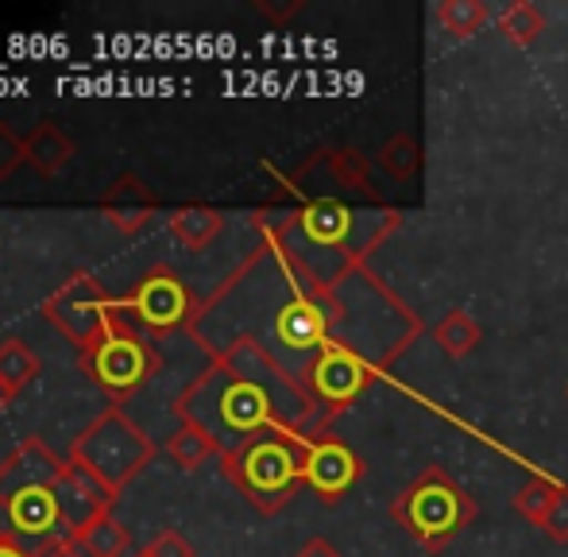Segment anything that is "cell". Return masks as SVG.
Listing matches in <instances>:
<instances>
[{
	"mask_svg": "<svg viewBox=\"0 0 568 557\" xmlns=\"http://www.w3.org/2000/svg\"><path fill=\"white\" fill-rule=\"evenodd\" d=\"M190 333L210 348V356L236 341H252L306 387L329 345H348L379 368H390L395 356L414 345L422 322L367 267L337 286H325L283 249L260 241L221 291L202 302Z\"/></svg>",
	"mask_w": 568,
	"mask_h": 557,
	"instance_id": "1",
	"label": "cell"
},
{
	"mask_svg": "<svg viewBox=\"0 0 568 557\" xmlns=\"http://www.w3.org/2000/svg\"><path fill=\"white\" fill-rule=\"evenodd\" d=\"M182 422L197 426L217 442L221 457L236 453L267 429H294L310 437L325 434V418L310 392L286 376L252 341L221 348L210 368L174 399Z\"/></svg>",
	"mask_w": 568,
	"mask_h": 557,
	"instance_id": "2",
	"label": "cell"
},
{
	"mask_svg": "<svg viewBox=\"0 0 568 557\" xmlns=\"http://www.w3.org/2000/svg\"><path fill=\"white\" fill-rule=\"evenodd\" d=\"M263 241L283 249L317 283L337 286L379 249L398 225V210H348L333 198H314L294 213H260Z\"/></svg>",
	"mask_w": 568,
	"mask_h": 557,
	"instance_id": "3",
	"label": "cell"
},
{
	"mask_svg": "<svg viewBox=\"0 0 568 557\" xmlns=\"http://www.w3.org/2000/svg\"><path fill=\"white\" fill-rule=\"evenodd\" d=\"M306 437L294 429H267L221 457V465L247 504L260 507L263 515H275L306 484Z\"/></svg>",
	"mask_w": 568,
	"mask_h": 557,
	"instance_id": "4",
	"label": "cell"
},
{
	"mask_svg": "<svg viewBox=\"0 0 568 557\" xmlns=\"http://www.w3.org/2000/svg\"><path fill=\"white\" fill-rule=\"evenodd\" d=\"M395 523L422 546L426 554H442L445 546L476 519V504L468 492L456 484V476L442 465H429L398 492L390 504Z\"/></svg>",
	"mask_w": 568,
	"mask_h": 557,
	"instance_id": "5",
	"label": "cell"
},
{
	"mask_svg": "<svg viewBox=\"0 0 568 557\" xmlns=\"http://www.w3.org/2000/svg\"><path fill=\"white\" fill-rule=\"evenodd\" d=\"M70 465L85 468L98 484H105L109 492L124 488L132 476H140L143 468L155 460V442L124 415V407H105L82 434L70 442Z\"/></svg>",
	"mask_w": 568,
	"mask_h": 557,
	"instance_id": "6",
	"label": "cell"
},
{
	"mask_svg": "<svg viewBox=\"0 0 568 557\" xmlns=\"http://www.w3.org/2000/svg\"><path fill=\"white\" fill-rule=\"evenodd\" d=\"M82 364L93 376V384H98L109 399L124 403L159 372V353L148 333L135 330L124 317H116L113 330H109L90 353H82Z\"/></svg>",
	"mask_w": 568,
	"mask_h": 557,
	"instance_id": "7",
	"label": "cell"
},
{
	"mask_svg": "<svg viewBox=\"0 0 568 557\" xmlns=\"http://www.w3.org/2000/svg\"><path fill=\"white\" fill-rule=\"evenodd\" d=\"M43 314L78 353H90L101 337L116 325L120 306L109 298V291L93 275L78 272L43 302Z\"/></svg>",
	"mask_w": 568,
	"mask_h": 557,
	"instance_id": "8",
	"label": "cell"
},
{
	"mask_svg": "<svg viewBox=\"0 0 568 557\" xmlns=\"http://www.w3.org/2000/svg\"><path fill=\"white\" fill-rule=\"evenodd\" d=\"M197 310L202 306L190 298L186 283L171 267L159 264L148 275H140V283L132 286L128 302L120 306V317L132 322L135 330H143L148 337H163V333L194 330Z\"/></svg>",
	"mask_w": 568,
	"mask_h": 557,
	"instance_id": "9",
	"label": "cell"
},
{
	"mask_svg": "<svg viewBox=\"0 0 568 557\" xmlns=\"http://www.w3.org/2000/svg\"><path fill=\"white\" fill-rule=\"evenodd\" d=\"M62 538H74L62 523L54 484L43 488H16L0 496V543H12L31 557L51 550Z\"/></svg>",
	"mask_w": 568,
	"mask_h": 557,
	"instance_id": "10",
	"label": "cell"
},
{
	"mask_svg": "<svg viewBox=\"0 0 568 557\" xmlns=\"http://www.w3.org/2000/svg\"><path fill=\"white\" fill-rule=\"evenodd\" d=\"M379 372H383L379 364L359 356L356 348L329 345L322 353V361L314 364V372H310L306 392H310V399L317 403V411L329 418V415H337V411L352 407V403L379 379Z\"/></svg>",
	"mask_w": 568,
	"mask_h": 557,
	"instance_id": "11",
	"label": "cell"
},
{
	"mask_svg": "<svg viewBox=\"0 0 568 557\" xmlns=\"http://www.w3.org/2000/svg\"><path fill=\"white\" fill-rule=\"evenodd\" d=\"M364 476V457L341 442L337 434H317L306 445V484L322 496V504H337Z\"/></svg>",
	"mask_w": 568,
	"mask_h": 557,
	"instance_id": "12",
	"label": "cell"
},
{
	"mask_svg": "<svg viewBox=\"0 0 568 557\" xmlns=\"http://www.w3.org/2000/svg\"><path fill=\"white\" fill-rule=\"evenodd\" d=\"M54 499H59V512H62V523H67V530L78 538L85 527H90V523L113 515V499L116 496L105 488V484L93 480L85 468L67 465L59 480H54Z\"/></svg>",
	"mask_w": 568,
	"mask_h": 557,
	"instance_id": "13",
	"label": "cell"
},
{
	"mask_svg": "<svg viewBox=\"0 0 568 557\" xmlns=\"http://www.w3.org/2000/svg\"><path fill=\"white\" fill-rule=\"evenodd\" d=\"M98 210L105 213V221L116 229V233L132 236V233H140V229L151 225V217L159 213V198H155V190L140 179V174L124 171L105 186Z\"/></svg>",
	"mask_w": 568,
	"mask_h": 557,
	"instance_id": "14",
	"label": "cell"
},
{
	"mask_svg": "<svg viewBox=\"0 0 568 557\" xmlns=\"http://www.w3.org/2000/svg\"><path fill=\"white\" fill-rule=\"evenodd\" d=\"M67 465L70 460H62L47 442L28 437V442H20L0 460V496L16 488H43V484H54Z\"/></svg>",
	"mask_w": 568,
	"mask_h": 557,
	"instance_id": "15",
	"label": "cell"
},
{
	"mask_svg": "<svg viewBox=\"0 0 568 557\" xmlns=\"http://www.w3.org/2000/svg\"><path fill=\"white\" fill-rule=\"evenodd\" d=\"M23 159L31 171H39L43 179H54L59 171H67V163L74 159V140L59 129V124L43 121L23 136Z\"/></svg>",
	"mask_w": 568,
	"mask_h": 557,
	"instance_id": "16",
	"label": "cell"
},
{
	"mask_svg": "<svg viewBox=\"0 0 568 557\" xmlns=\"http://www.w3.org/2000/svg\"><path fill=\"white\" fill-rule=\"evenodd\" d=\"M221 229H225V213L213 205H182L171 213V236L190 252L210 249L221 236Z\"/></svg>",
	"mask_w": 568,
	"mask_h": 557,
	"instance_id": "17",
	"label": "cell"
},
{
	"mask_svg": "<svg viewBox=\"0 0 568 557\" xmlns=\"http://www.w3.org/2000/svg\"><path fill=\"white\" fill-rule=\"evenodd\" d=\"M434 341H437V348H442L445 356H453V361H464V356L479 348V341H484V330H479V322L468 314V310H449V314H445L442 322L434 325Z\"/></svg>",
	"mask_w": 568,
	"mask_h": 557,
	"instance_id": "18",
	"label": "cell"
},
{
	"mask_svg": "<svg viewBox=\"0 0 568 557\" xmlns=\"http://www.w3.org/2000/svg\"><path fill=\"white\" fill-rule=\"evenodd\" d=\"M36 376H39V356L16 337L0 341V395H4V403L16 399Z\"/></svg>",
	"mask_w": 568,
	"mask_h": 557,
	"instance_id": "19",
	"label": "cell"
},
{
	"mask_svg": "<svg viewBox=\"0 0 568 557\" xmlns=\"http://www.w3.org/2000/svg\"><path fill=\"white\" fill-rule=\"evenodd\" d=\"M166 457L179 468H186V473H194V468L210 465L213 457H221V449L210 434H202V429L190 426V422H179V429L166 437Z\"/></svg>",
	"mask_w": 568,
	"mask_h": 557,
	"instance_id": "20",
	"label": "cell"
},
{
	"mask_svg": "<svg viewBox=\"0 0 568 557\" xmlns=\"http://www.w3.org/2000/svg\"><path fill=\"white\" fill-rule=\"evenodd\" d=\"M434 20L442 23V31L449 39H468L487 28L491 8H487L484 0H442V4L434 8Z\"/></svg>",
	"mask_w": 568,
	"mask_h": 557,
	"instance_id": "21",
	"label": "cell"
},
{
	"mask_svg": "<svg viewBox=\"0 0 568 557\" xmlns=\"http://www.w3.org/2000/svg\"><path fill=\"white\" fill-rule=\"evenodd\" d=\"M495 23H499V36L507 39V43H515V47L538 43L541 31H546V16H541L534 4H526V0H510Z\"/></svg>",
	"mask_w": 568,
	"mask_h": 557,
	"instance_id": "22",
	"label": "cell"
},
{
	"mask_svg": "<svg viewBox=\"0 0 568 557\" xmlns=\"http://www.w3.org/2000/svg\"><path fill=\"white\" fill-rule=\"evenodd\" d=\"M322 166L329 171V179L337 186H348V190H359V194H372V166L367 159L359 155L356 148H337V151H325L322 155Z\"/></svg>",
	"mask_w": 568,
	"mask_h": 557,
	"instance_id": "23",
	"label": "cell"
},
{
	"mask_svg": "<svg viewBox=\"0 0 568 557\" xmlns=\"http://www.w3.org/2000/svg\"><path fill=\"white\" fill-rule=\"evenodd\" d=\"M561 484L549 480V476H530V480L523 484V492L515 496V512L523 515L526 523H534V527H541L546 523V515L554 512V504L561 499Z\"/></svg>",
	"mask_w": 568,
	"mask_h": 557,
	"instance_id": "24",
	"label": "cell"
},
{
	"mask_svg": "<svg viewBox=\"0 0 568 557\" xmlns=\"http://www.w3.org/2000/svg\"><path fill=\"white\" fill-rule=\"evenodd\" d=\"M379 166H383V171H387L395 182L414 179V174L422 171V143L414 140L410 132H398V136H390L387 143H383Z\"/></svg>",
	"mask_w": 568,
	"mask_h": 557,
	"instance_id": "25",
	"label": "cell"
},
{
	"mask_svg": "<svg viewBox=\"0 0 568 557\" xmlns=\"http://www.w3.org/2000/svg\"><path fill=\"white\" fill-rule=\"evenodd\" d=\"M78 543H82V550L90 557H128V530L120 527L113 515L90 523V527L78 535Z\"/></svg>",
	"mask_w": 568,
	"mask_h": 557,
	"instance_id": "26",
	"label": "cell"
},
{
	"mask_svg": "<svg viewBox=\"0 0 568 557\" xmlns=\"http://www.w3.org/2000/svg\"><path fill=\"white\" fill-rule=\"evenodd\" d=\"M20 163H28V159H23V140L16 136L8 124H0V182L12 179Z\"/></svg>",
	"mask_w": 568,
	"mask_h": 557,
	"instance_id": "27",
	"label": "cell"
},
{
	"mask_svg": "<svg viewBox=\"0 0 568 557\" xmlns=\"http://www.w3.org/2000/svg\"><path fill=\"white\" fill-rule=\"evenodd\" d=\"M148 554L151 557H197L194 546L186 543V535H179V530H159L148 543Z\"/></svg>",
	"mask_w": 568,
	"mask_h": 557,
	"instance_id": "28",
	"label": "cell"
},
{
	"mask_svg": "<svg viewBox=\"0 0 568 557\" xmlns=\"http://www.w3.org/2000/svg\"><path fill=\"white\" fill-rule=\"evenodd\" d=\"M541 530H546L554 543H568V488L561 492V499L554 504V512L546 515V523H541Z\"/></svg>",
	"mask_w": 568,
	"mask_h": 557,
	"instance_id": "29",
	"label": "cell"
},
{
	"mask_svg": "<svg viewBox=\"0 0 568 557\" xmlns=\"http://www.w3.org/2000/svg\"><path fill=\"white\" fill-rule=\"evenodd\" d=\"M294 557H341V550L329 543V538L317 535V538H306V543L298 546V554H294Z\"/></svg>",
	"mask_w": 568,
	"mask_h": 557,
	"instance_id": "30",
	"label": "cell"
},
{
	"mask_svg": "<svg viewBox=\"0 0 568 557\" xmlns=\"http://www.w3.org/2000/svg\"><path fill=\"white\" fill-rule=\"evenodd\" d=\"M0 557H31V554L20 550V546H12V543H0Z\"/></svg>",
	"mask_w": 568,
	"mask_h": 557,
	"instance_id": "31",
	"label": "cell"
},
{
	"mask_svg": "<svg viewBox=\"0 0 568 557\" xmlns=\"http://www.w3.org/2000/svg\"><path fill=\"white\" fill-rule=\"evenodd\" d=\"M128 557H151L148 550H140V554H128Z\"/></svg>",
	"mask_w": 568,
	"mask_h": 557,
	"instance_id": "32",
	"label": "cell"
},
{
	"mask_svg": "<svg viewBox=\"0 0 568 557\" xmlns=\"http://www.w3.org/2000/svg\"><path fill=\"white\" fill-rule=\"evenodd\" d=\"M0 403H4V395H0Z\"/></svg>",
	"mask_w": 568,
	"mask_h": 557,
	"instance_id": "33",
	"label": "cell"
},
{
	"mask_svg": "<svg viewBox=\"0 0 568 557\" xmlns=\"http://www.w3.org/2000/svg\"><path fill=\"white\" fill-rule=\"evenodd\" d=\"M565 395H568V387H565Z\"/></svg>",
	"mask_w": 568,
	"mask_h": 557,
	"instance_id": "34",
	"label": "cell"
}]
</instances>
